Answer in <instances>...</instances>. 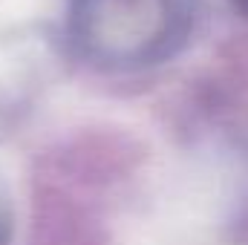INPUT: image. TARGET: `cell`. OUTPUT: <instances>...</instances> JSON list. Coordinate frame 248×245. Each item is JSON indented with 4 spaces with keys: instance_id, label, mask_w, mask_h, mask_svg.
I'll return each mask as SVG.
<instances>
[{
    "instance_id": "1",
    "label": "cell",
    "mask_w": 248,
    "mask_h": 245,
    "mask_svg": "<svg viewBox=\"0 0 248 245\" xmlns=\"http://www.w3.org/2000/svg\"><path fill=\"white\" fill-rule=\"evenodd\" d=\"M193 0H69V35L90 63L136 72L170 61L193 32Z\"/></svg>"
},
{
    "instance_id": "2",
    "label": "cell",
    "mask_w": 248,
    "mask_h": 245,
    "mask_svg": "<svg viewBox=\"0 0 248 245\" xmlns=\"http://www.w3.org/2000/svg\"><path fill=\"white\" fill-rule=\"evenodd\" d=\"M6 243H9V205H6V196L0 187V245Z\"/></svg>"
},
{
    "instance_id": "3",
    "label": "cell",
    "mask_w": 248,
    "mask_h": 245,
    "mask_svg": "<svg viewBox=\"0 0 248 245\" xmlns=\"http://www.w3.org/2000/svg\"><path fill=\"white\" fill-rule=\"evenodd\" d=\"M231 6H234L243 17H248V0H231Z\"/></svg>"
}]
</instances>
